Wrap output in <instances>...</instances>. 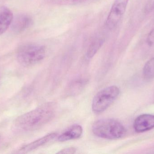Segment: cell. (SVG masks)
<instances>
[{"label":"cell","instance_id":"cell-1","mask_svg":"<svg viewBox=\"0 0 154 154\" xmlns=\"http://www.w3.org/2000/svg\"><path fill=\"white\" fill-rule=\"evenodd\" d=\"M55 112L54 104L45 103L18 117L14 121V126L22 131H35L51 121L55 116Z\"/></svg>","mask_w":154,"mask_h":154},{"label":"cell","instance_id":"cell-2","mask_svg":"<svg viewBox=\"0 0 154 154\" xmlns=\"http://www.w3.org/2000/svg\"><path fill=\"white\" fill-rule=\"evenodd\" d=\"M92 132L98 137L109 140H116L125 135L126 130L123 124L116 119L104 118L95 122Z\"/></svg>","mask_w":154,"mask_h":154},{"label":"cell","instance_id":"cell-3","mask_svg":"<svg viewBox=\"0 0 154 154\" xmlns=\"http://www.w3.org/2000/svg\"><path fill=\"white\" fill-rule=\"evenodd\" d=\"M46 52V48L43 45L33 43L23 44L17 51V60L23 67H30L43 60Z\"/></svg>","mask_w":154,"mask_h":154},{"label":"cell","instance_id":"cell-4","mask_svg":"<svg viewBox=\"0 0 154 154\" xmlns=\"http://www.w3.org/2000/svg\"><path fill=\"white\" fill-rule=\"evenodd\" d=\"M119 93L120 90L116 86H110L101 90L93 98L92 111L96 114L103 113L114 103Z\"/></svg>","mask_w":154,"mask_h":154},{"label":"cell","instance_id":"cell-5","mask_svg":"<svg viewBox=\"0 0 154 154\" xmlns=\"http://www.w3.org/2000/svg\"><path fill=\"white\" fill-rule=\"evenodd\" d=\"M129 0H115L107 17L106 25L110 30L114 29L124 16Z\"/></svg>","mask_w":154,"mask_h":154},{"label":"cell","instance_id":"cell-6","mask_svg":"<svg viewBox=\"0 0 154 154\" xmlns=\"http://www.w3.org/2000/svg\"><path fill=\"white\" fill-rule=\"evenodd\" d=\"M33 24V20L28 14H21L13 18L11 28L13 32L20 33L29 28Z\"/></svg>","mask_w":154,"mask_h":154},{"label":"cell","instance_id":"cell-7","mask_svg":"<svg viewBox=\"0 0 154 154\" xmlns=\"http://www.w3.org/2000/svg\"><path fill=\"white\" fill-rule=\"evenodd\" d=\"M154 128V115L143 114L136 118L134 128L137 133H143Z\"/></svg>","mask_w":154,"mask_h":154},{"label":"cell","instance_id":"cell-8","mask_svg":"<svg viewBox=\"0 0 154 154\" xmlns=\"http://www.w3.org/2000/svg\"><path fill=\"white\" fill-rule=\"evenodd\" d=\"M57 135V134L53 133L44 136L39 139H37L32 143L22 146L19 150V152L20 153H27L29 152L36 150L37 148L44 145L47 143L54 139Z\"/></svg>","mask_w":154,"mask_h":154},{"label":"cell","instance_id":"cell-9","mask_svg":"<svg viewBox=\"0 0 154 154\" xmlns=\"http://www.w3.org/2000/svg\"><path fill=\"white\" fill-rule=\"evenodd\" d=\"M14 16L12 12L8 7H0V35L4 33L11 24Z\"/></svg>","mask_w":154,"mask_h":154},{"label":"cell","instance_id":"cell-10","mask_svg":"<svg viewBox=\"0 0 154 154\" xmlns=\"http://www.w3.org/2000/svg\"><path fill=\"white\" fill-rule=\"evenodd\" d=\"M83 128L79 124H74L58 137L59 142H64L79 139L82 135Z\"/></svg>","mask_w":154,"mask_h":154},{"label":"cell","instance_id":"cell-11","mask_svg":"<svg viewBox=\"0 0 154 154\" xmlns=\"http://www.w3.org/2000/svg\"><path fill=\"white\" fill-rule=\"evenodd\" d=\"M88 82L87 79L81 78L73 80L68 88V93L70 96H74L80 93Z\"/></svg>","mask_w":154,"mask_h":154},{"label":"cell","instance_id":"cell-12","mask_svg":"<svg viewBox=\"0 0 154 154\" xmlns=\"http://www.w3.org/2000/svg\"><path fill=\"white\" fill-rule=\"evenodd\" d=\"M105 38L102 37L95 38L89 45L86 52V56L91 59L96 55L105 42Z\"/></svg>","mask_w":154,"mask_h":154},{"label":"cell","instance_id":"cell-13","mask_svg":"<svg viewBox=\"0 0 154 154\" xmlns=\"http://www.w3.org/2000/svg\"><path fill=\"white\" fill-rule=\"evenodd\" d=\"M48 3L55 5H75L93 2L96 0H47Z\"/></svg>","mask_w":154,"mask_h":154},{"label":"cell","instance_id":"cell-14","mask_svg":"<svg viewBox=\"0 0 154 154\" xmlns=\"http://www.w3.org/2000/svg\"><path fill=\"white\" fill-rule=\"evenodd\" d=\"M143 73L146 78L149 79L154 78V57L146 63L144 67Z\"/></svg>","mask_w":154,"mask_h":154},{"label":"cell","instance_id":"cell-15","mask_svg":"<svg viewBox=\"0 0 154 154\" xmlns=\"http://www.w3.org/2000/svg\"><path fill=\"white\" fill-rule=\"evenodd\" d=\"M76 148L74 147H68L60 150L57 154H74L76 152Z\"/></svg>","mask_w":154,"mask_h":154},{"label":"cell","instance_id":"cell-16","mask_svg":"<svg viewBox=\"0 0 154 154\" xmlns=\"http://www.w3.org/2000/svg\"><path fill=\"white\" fill-rule=\"evenodd\" d=\"M147 44L152 46L154 44V28L149 33L146 39Z\"/></svg>","mask_w":154,"mask_h":154}]
</instances>
